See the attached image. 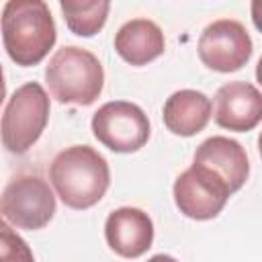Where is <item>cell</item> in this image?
Wrapping results in <instances>:
<instances>
[{
	"mask_svg": "<svg viewBox=\"0 0 262 262\" xmlns=\"http://www.w3.org/2000/svg\"><path fill=\"white\" fill-rule=\"evenodd\" d=\"M164 49V33L149 18H131L115 33V51L131 66H145L160 57Z\"/></svg>",
	"mask_w": 262,
	"mask_h": 262,
	"instance_id": "7c38bea8",
	"label": "cell"
},
{
	"mask_svg": "<svg viewBox=\"0 0 262 262\" xmlns=\"http://www.w3.org/2000/svg\"><path fill=\"white\" fill-rule=\"evenodd\" d=\"M59 8L63 12V20L68 29L78 37H92L96 35L108 16L111 2L106 0H90V2H78V0H61Z\"/></svg>",
	"mask_w": 262,
	"mask_h": 262,
	"instance_id": "5bb4252c",
	"label": "cell"
},
{
	"mask_svg": "<svg viewBox=\"0 0 262 262\" xmlns=\"http://www.w3.org/2000/svg\"><path fill=\"white\" fill-rule=\"evenodd\" d=\"M0 209L6 223L18 229L35 231L53 219L55 196L43 178L20 174L4 186Z\"/></svg>",
	"mask_w": 262,
	"mask_h": 262,
	"instance_id": "5b68a950",
	"label": "cell"
},
{
	"mask_svg": "<svg viewBox=\"0 0 262 262\" xmlns=\"http://www.w3.org/2000/svg\"><path fill=\"white\" fill-rule=\"evenodd\" d=\"M55 23L45 2L8 0L4 4L2 43L16 66H37L55 45Z\"/></svg>",
	"mask_w": 262,
	"mask_h": 262,
	"instance_id": "7a4b0ae2",
	"label": "cell"
},
{
	"mask_svg": "<svg viewBox=\"0 0 262 262\" xmlns=\"http://www.w3.org/2000/svg\"><path fill=\"white\" fill-rule=\"evenodd\" d=\"M49 180L66 207L82 211L104 196L111 184V170L94 147L72 145L53 158Z\"/></svg>",
	"mask_w": 262,
	"mask_h": 262,
	"instance_id": "6da1fadb",
	"label": "cell"
},
{
	"mask_svg": "<svg viewBox=\"0 0 262 262\" xmlns=\"http://www.w3.org/2000/svg\"><path fill=\"white\" fill-rule=\"evenodd\" d=\"M250 12H252L254 27L262 33V0H254V2L250 4Z\"/></svg>",
	"mask_w": 262,
	"mask_h": 262,
	"instance_id": "2e32d148",
	"label": "cell"
},
{
	"mask_svg": "<svg viewBox=\"0 0 262 262\" xmlns=\"http://www.w3.org/2000/svg\"><path fill=\"white\" fill-rule=\"evenodd\" d=\"M162 117L168 131L180 137H190L207 127L211 119V100L199 90H176L166 98Z\"/></svg>",
	"mask_w": 262,
	"mask_h": 262,
	"instance_id": "4fadbf2b",
	"label": "cell"
},
{
	"mask_svg": "<svg viewBox=\"0 0 262 262\" xmlns=\"http://www.w3.org/2000/svg\"><path fill=\"white\" fill-rule=\"evenodd\" d=\"M258 151H260V158H262V131L258 135Z\"/></svg>",
	"mask_w": 262,
	"mask_h": 262,
	"instance_id": "d6986e66",
	"label": "cell"
},
{
	"mask_svg": "<svg viewBox=\"0 0 262 262\" xmlns=\"http://www.w3.org/2000/svg\"><path fill=\"white\" fill-rule=\"evenodd\" d=\"M147 262H178V260L172 258V256H168V254H156V256H151Z\"/></svg>",
	"mask_w": 262,
	"mask_h": 262,
	"instance_id": "e0dca14e",
	"label": "cell"
},
{
	"mask_svg": "<svg viewBox=\"0 0 262 262\" xmlns=\"http://www.w3.org/2000/svg\"><path fill=\"white\" fill-rule=\"evenodd\" d=\"M196 49L201 61L209 70L229 74L248 63L254 45L250 33L239 20L219 18L205 27L199 37Z\"/></svg>",
	"mask_w": 262,
	"mask_h": 262,
	"instance_id": "52a82bcc",
	"label": "cell"
},
{
	"mask_svg": "<svg viewBox=\"0 0 262 262\" xmlns=\"http://www.w3.org/2000/svg\"><path fill=\"white\" fill-rule=\"evenodd\" d=\"M45 82L61 104H92L104 86V70L98 57L78 45H63L45 66Z\"/></svg>",
	"mask_w": 262,
	"mask_h": 262,
	"instance_id": "3957f363",
	"label": "cell"
},
{
	"mask_svg": "<svg viewBox=\"0 0 262 262\" xmlns=\"http://www.w3.org/2000/svg\"><path fill=\"white\" fill-rule=\"evenodd\" d=\"M49 121V96L39 82L18 86L2 113V143L10 154H25Z\"/></svg>",
	"mask_w": 262,
	"mask_h": 262,
	"instance_id": "277c9868",
	"label": "cell"
},
{
	"mask_svg": "<svg viewBox=\"0 0 262 262\" xmlns=\"http://www.w3.org/2000/svg\"><path fill=\"white\" fill-rule=\"evenodd\" d=\"M215 123L223 129L246 133L262 121V92L250 82H227L215 94Z\"/></svg>",
	"mask_w": 262,
	"mask_h": 262,
	"instance_id": "9c48e42d",
	"label": "cell"
},
{
	"mask_svg": "<svg viewBox=\"0 0 262 262\" xmlns=\"http://www.w3.org/2000/svg\"><path fill=\"white\" fill-rule=\"evenodd\" d=\"M92 133L111 151L131 154L147 143L149 121L141 106L127 100H113L92 115Z\"/></svg>",
	"mask_w": 262,
	"mask_h": 262,
	"instance_id": "8992f818",
	"label": "cell"
},
{
	"mask_svg": "<svg viewBox=\"0 0 262 262\" xmlns=\"http://www.w3.org/2000/svg\"><path fill=\"white\" fill-rule=\"evenodd\" d=\"M2 262H35L31 248L27 246V242L12 231L10 223H2Z\"/></svg>",
	"mask_w": 262,
	"mask_h": 262,
	"instance_id": "9a60e30c",
	"label": "cell"
},
{
	"mask_svg": "<svg viewBox=\"0 0 262 262\" xmlns=\"http://www.w3.org/2000/svg\"><path fill=\"white\" fill-rule=\"evenodd\" d=\"M192 164L219 176L227 184L231 194L246 184L250 174V162L242 143L223 135H213L205 139L196 147Z\"/></svg>",
	"mask_w": 262,
	"mask_h": 262,
	"instance_id": "30bf717a",
	"label": "cell"
},
{
	"mask_svg": "<svg viewBox=\"0 0 262 262\" xmlns=\"http://www.w3.org/2000/svg\"><path fill=\"white\" fill-rule=\"evenodd\" d=\"M104 237L115 254L123 258H139L151 248L154 223L145 211L137 207H121L108 213L104 221Z\"/></svg>",
	"mask_w": 262,
	"mask_h": 262,
	"instance_id": "8fae6325",
	"label": "cell"
},
{
	"mask_svg": "<svg viewBox=\"0 0 262 262\" xmlns=\"http://www.w3.org/2000/svg\"><path fill=\"white\" fill-rule=\"evenodd\" d=\"M231 190L213 172L190 166L174 182V203L182 215L194 221H207L221 213Z\"/></svg>",
	"mask_w": 262,
	"mask_h": 262,
	"instance_id": "ba28073f",
	"label": "cell"
},
{
	"mask_svg": "<svg viewBox=\"0 0 262 262\" xmlns=\"http://www.w3.org/2000/svg\"><path fill=\"white\" fill-rule=\"evenodd\" d=\"M256 80L262 84V57L258 59V66H256Z\"/></svg>",
	"mask_w": 262,
	"mask_h": 262,
	"instance_id": "ac0fdd59",
	"label": "cell"
}]
</instances>
